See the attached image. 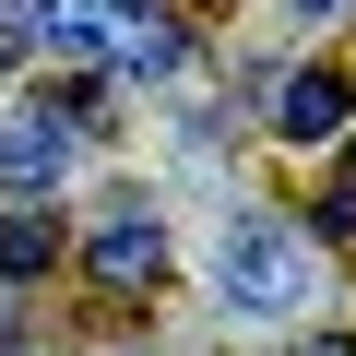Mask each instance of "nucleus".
I'll return each instance as SVG.
<instances>
[{
	"instance_id": "nucleus-9",
	"label": "nucleus",
	"mask_w": 356,
	"mask_h": 356,
	"mask_svg": "<svg viewBox=\"0 0 356 356\" xmlns=\"http://www.w3.org/2000/svg\"><path fill=\"white\" fill-rule=\"evenodd\" d=\"M297 13H344V0H297Z\"/></svg>"
},
{
	"instance_id": "nucleus-4",
	"label": "nucleus",
	"mask_w": 356,
	"mask_h": 356,
	"mask_svg": "<svg viewBox=\"0 0 356 356\" xmlns=\"http://www.w3.org/2000/svg\"><path fill=\"white\" fill-rule=\"evenodd\" d=\"M95 273H107V285H154V273H166V214H154V202H119V214L95 226Z\"/></svg>"
},
{
	"instance_id": "nucleus-3",
	"label": "nucleus",
	"mask_w": 356,
	"mask_h": 356,
	"mask_svg": "<svg viewBox=\"0 0 356 356\" xmlns=\"http://www.w3.org/2000/svg\"><path fill=\"white\" fill-rule=\"evenodd\" d=\"M60 166H72V119L60 107H13V119H0V191H13V202L60 191Z\"/></svg>"
},
{
	"instance_id": "nucleus-1",
	"label": "nucleus",
	"mask_w": 356,
	"mask_h": 356,
	"mask_svg": "<svg viewBox=\"0 0 356 356\" xmlns=\"http://www.w3.org/2000/svg\"><path fill=\"white\" fill-rule=\"evenodd\" d=\"M214 297L238 309V321H309L321 309V250H309V226H285V214H238L226 226V250H214Z\"/></svg>"
},
{
	"instance_id": "nucleus-8",
	"label": "nucleus",
	"mask_w": 356,
	"mask_h": 356,
	"mask_svg": "<svg viewBox=\"0 0 356 356\" xmlns=\"http://www.w3.org/2000/svg\"><path fill=\"white\" fill-rule=\"evenodd\" d=\"M24 48H36V24H24V13H13V0H0V72H13V60H24Z\"/></svg>"
},
{
	"instance_id": "nucleus-2",
	"label": "nucleus",
	"mask_w": 356,
	"mask_h": 356,
	"mask_svg": "<svg viewBox=\"0 0 356 356\" xmlns=\"http://www.w3.org/2000/svg\"><path fill=\"white\" fill-rule=\"evenodd\" d=\"M36 48H107L119 72H178L191 60V36H178V13H154V0H36Z\"/></svg>"
},
{
	"instance_id": "nucleus-5",
	"label": "nucleus",
	"mask_w": 356,
	"mask_h": 356,
	"mask_svg": "<svg viewBox=\"0 0 356 356\" xmlns=\"http://www.w3.org/2000/svg\"><path fill=\"white\" fill-rule=\"evenodd\" d=\"M344 119H356V95H344L332 72H297V83L273 95V131H285V143H344Z\"/></svg>"
},
{
	"instance_id": "nucleus-7",
	"label": "nucleus",
	"mask_w": 356,
	"mask_h": 356,
	"mask_svg": "<svg viewBox=\"0 0 356 356\" xmlns=\"http://www.w3.org/2000/svg\"><path fill=\"white\" fill-rule=\"evenodd\" d=\"M309 226H321V238H356V154H332V178H321Z\"/></svg>"
},
{
	"instance_id": "nucleus-6",
	"label": "nucleus",
	"mask_w": 356,
	"mask_h": 356,
	"mask_svg": "<svg viewBox=\"0 0 356 356\" xmlns=\"http://www.w3.org/2000/svg\"><path fill=\"white\" fill-rule=\"evenodd\" d=\"M48 261H60V226H48L36 202H24V214H0V273L24 285V273H48Z\"/></svg>"
}]
</instances>
